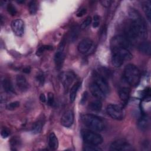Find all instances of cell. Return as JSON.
Listing matches in <instances>:
<instances>
[{"label":"cell","mask_w":151,"mask_h":151,"mask_svg":"<svg viewBox=\"0 0 151 151\" xmlns=\"http://www.w3.org/2000/svg\"><path fill=\"white\" fill-rule=\"evenodd\" d=\"M142 7L143 9V11L146 15V17L149 21L150 20V16H151V12H150V2L149 1H144L142 3Z\"/></svg>","instance_id":"26"},{"label":"cell","mask_w":151,"mask_h":151,"mask_svg":"<svg viewBox=\"0 0 151 151\" xmlns=\"http://www.w3.org/2000/svg\"><path fill=\"white\" fill-rule=\"evenodd\" d=\"M20 105V103L18 101H15L9 103L6 106V109L8 110H14L18 108Z\"/></svg>","instance_id":"30"},{"label":"cell","mask_w":151,"mask_h":151,"mask_svg":"<svg viewBox=\"0 0 151 151\" xmlns=\"http://www.w3.org/2000/svg\"><path fill=\"white\" fill-rule=\"evenodd\" d=\"M10 134V132L9 131L8 129H6V128H4L1 130V135L2 137V138H6L9 136Z\"/></svg>","instance_id":"38"},{"label":"cell","mask_w":151,"mask_h":151,"mask_svg":"<svg viewBox=\"0 0 151 151\" xmlns=\"http://www.w3.org/2000/svg\"><path fill=\"white\" fill-rule=\"evenodd\" d=\"M100 23V17L97 15H95L93 17V27L97 28L99 25Z\"/></svg>","instance_id":"37"},{"label":"cell","mask_w":151,"mask_h":151,"mask_svg":"<svg viewBox=\"0 0 151 151\" xmlns=\"http://www.w3.org/2000/svg\"><path fill=\"white\" fill-rule=\"evenodd\" d=\"M80 28L77 25L71 28L68 35V40L70 42H73L77 40L80 34Z\"/></svg>","instance_id":"19"},{"label":"cell","mask_w":151,"mask_h":151,"mask_svg":"<svg viewBox=\"0 0 151 151\" xmlns=\"http://www.w3.org/2000/svg\"><path fill=\"white\" fill-rule=\"evenodd\" d=\"M52 46L50 45H44L38 48V49L37 50L36 54L37 55H40L42 54L46 50H52Z\"/></svg>","instance_id":"28"},{"label":"cell","mask_w":151,"mask_h":151,"mask_svg":"<svg viewBox=\"0 0 151 151\" xmlns=\"http://www.w3.org/2000/svg\"><path fill=\"white\" fill-rule=\"evenodd\" d=\"M2 86L4 91L8 93H11L14 92V87L11 81L9 78L5 77L2 80Z\"/></svg>","instance_id":"22"},{"label":"cell","mask_w":151,"mask_h":151,"mask_svg":"<svg viewBox=\"0 0 151 151\" xmlns=\"http://www.w3.org/2000/svg\"><path fill=\"white\" fill-rule=\"evenodd\" d=\"M13 32L18 37H22L24 33V22L21 19H16L11 22Z\"/></svg>","instance_id":"11"},{"label":"cell","mask_w":151,"mask_h":151,"mask_svg":"<svg viewBox=\"0 0 151 151\" xmlns=\"http://www.w3.org/2000/svg\"><path fill=\"white\" fill-rule=\"evenodd\" d=\"M106 111L107 114L113 119L122 120L124 117V113L122 108L117 104H109L107 106Z\"/></svg>","instance_id":"7"},{"label":"cell","mask_w":151,"mask_h":151,"mask_svg":"<svg viewBox=\"0 0 151 151\" xmlns=\"http://www.w3.org/2000/svg\"><path fill=\"white\" fill-rule=\"evenodd\" d=\"M124 80L132 86L138 85L140 80V73L138 68L132 64H127L123 71Z\"/></svg>","instance_id":"3"},{"label":"cell","mask_w":151,"mask_h":151,"mask_svg":"<svg viewBox=\"0 0 151 151\" xmlns=\"http://www.w3.org/2000/svg\"><path fill=\"white\" fill-rule=\"evenodd\" d=\"M86 12H87V9H86V8H81V9H80L78 11V12H77V14H76V15H77V17H83L84 15H85V14H86Z\"/></svg>","instance_id":"40"},{"label":"cell","mask_w":151,"mask_h":151,"mask_svg":"<svg viewBox=\"0 0 151 151\" xmlns=\"http://www.w3.org/2000/svg\"><path fill=\"white\" fill-rule=\"evenodd\" d=\"M94 78V83L97 84V86L101 90V91L107 95L109 93V84L106 80V78H104L101 76H100L97 72L95 71L93 75Z\"/></svg>","instance_id":"10"},{"label":"cell","mask_w":151,"mask_h":151,"mask_svg":"<svg viewBox=\"0 0 151 151\" xmlns=\"http://www.w3.org/2000/svg\"><path fill=\"white\" fill-rule=\"evenodd\" d=\"M36 80L41 86H43L45 81V77L41 71H39L36 75Z\"/></svg>","instance_id":"32"},{"label":"cell","mask_w":151,"mask_h":151,"mask_svg":"<svg viewBox=\"0 0 151 151\" xmlns=\"http://www.w3.org/2000/svg\"><path fill=\"white\" fill-rule=\"evenodd\" d=\"M28 9L29 12L31 14H35L38 10V5L37 2L35 1H30L28 4Z\"/></svg>","instance_id":"27"},{"label":"cell","mask_w":151,"mask_h":151,"mask_svg":"<svg viewBox=\"0 0 151 151\" xmlns=\"http://www.w3.org/2000/svg\"><path fill=\"white\" fill-rule=\"evenodd\" d=\"M84 150H87V151H99V150H101V149L99 147L97 146L96 145H93L90 144H87L85 145L83 149Z\"/></svg>","instance_id":"31"},{"label":"cell","mask_w":151,"mask_h":151,"mask_svg":"<svg viewBox=\"0 0 151 151\" xmlns=\"http://www.w3.org/2000/svg\"><path fill=\"white\" fill-rule=\"evenodd\" d=\"M19 140L18 137H13L11 140H10V144H11V146L12 147H17V146L19 145Z\"/></svg>","instance_id":"35"},{"label":"cell","mask_w":151,"mask_h":151,"mask_svg":"<svg viewBox=\"0 0 151 151\" xmlns=\"http://www.w3.org/2000/svg\"><path fill=\"white\" fill-rule=\"evenodd\" d=\"M90 110L94 111H99L102 108V103L100 100H96L91 101L88 106Z\"/></svg>","instance_id":"24"},{"label":"cell","mask_w":151,"mask_h":151,"mask_svg":"<svg viewBox=\"0 0 151 151\" xmlns=\"http://www.w3.org/2000/svg\"><path fill=\"white\" fill-rule=\"evenodd\" d=\"M110 149L113 151H131L133 150L132 146L124 139H118L111 143Z\"/></svg>","instance_id":"8"},{"label":"cell","mask_w":151,"mask_h":151,"mask_svg":"<svg viewBox=\"0 0 151 151\" xmlns=\"http://www.w3.org/2000/svg\"><path fill=\"white\" fill-rule=\"evenodd\" d=\"M76 79V74L72 71L63 72L61 74V81L65 91H67Z\"/></svg>","instance_id":"9"},{"label":"cell","mask_w":151,"mask_h":151,"mask_svg":"<svg viewBox=\"0 0 151 151\" xmlns=\"http://www.w3.org/2000/svg\"><path fill=\"white\" fill-rule=\"evenodd\" d=\"M81 119L84 124L93 131L100 132L104 129L103 120L96 115L84 114L81 115Z\"/></svg>","instance_id":"4"},{"label":"cell","mask_w":151,"mask_h":151,"mask_svg":"<svg viewBox=\"0 0 151 151\" xmlns=\"http://www.w3.org/2000/svg\"><path fill=\"white\" fill-rule=\"evenodd\" d=\"M130 41L126 37L120 35L113 37L110 41L111 49L118 48H125L129 50L130 47Z\"/></svg>","instance_id":"6"},{"label":"cell","mask_w":151,"mask_h":151,"mask_svg":"<svg viewBox=\"0 0 151 151\" xmlns=\"http://www.w3.org/2000/svg\"><path fill=\"white\" fill-rule=\"evenodd\" d=\"M139 50L143 54L150 55L151 52V46L149 41L142 42L138 47Z\"/></svg>","instance_id":"20"},{"label":"cell","mask_w":151,"mask_h":151,"mask_svg":"<svg viewBox=\"0 0 151 151\" xmlns=\"http://www.w3.org/2000/svg\"><path fill=\"white\" fill-rule=\"evenodd\" d=\"M88 93L87 91H84L83 93V95H82V97H81V99L80 100V103L81 104H84L86 102V101L88 99Z\"/></svg>","instance_id":"39"},{"label":"cell","mask_w":151,"mask_h":151,"mask_svg":"<svg viewBox=\"0 0 151 151\" xmlns=\"http://www.w3.org/2000/svg\"><path fill=\"white\" fill-rule=\"evenodd\" d=\"M54 102V94L52 93H48V97H47V104L49 106H52Z\"/></svg>","instance_id":"36"},{"label":"cell","mask_w":151,"mask_h":151,"mask_svg":"<svg viewBox=\"0 0 151 151\" xmlns=\"http://www.w3.org/2000/svg\"><path fill=\"white\" fill-rule=\"evenodd\" d=\"M112 1H101V3L102 4L103 6H104V7H109Z\"/></svg>","instance_id":"41"},{"label":"cell","mask_w":151,"mask_h":151,"mask_svg":"<svg viewBox=\"0 0 151 151\" xmlns=\"http://www.w3.org/2000/svg\"><path fill=\"white\" fill-rule=\"evenodd\" d=\"M130 90L128 87H122L119 91V96L121 100L124 103H127L130 96Z\"/></svg>","instance_id":"21"},{"label":"cell","mask_w":151,"mask_h":151,"mask_svg":"<svg viewBox=\"0 0 151 151\" xmlns=\"http://www.w3.org/2000/svg\"><path fill=\"white\" fill-rule=\"evenodd\" d=\"M81 134L83 140L87 144L97 146L102 143L103 141V137L100 134L91 130H82Z\"/></svg>","instance_id":"5"},{"label":"cell","mask_w":151,"mask_h":151,"mask_svg":"<svg viewBox=\"0 0 151 151\" xmlns=\"http://www.w3.org/2000/svg\"><path fill=\"white\" fill-rule=\"evenodd\" d=\"M92 21V19L91 18V17L88 16L84 20V21L82 22V24L80 25V28L81 29H85L86 28L88 25H90V24L91 23Z\"/></svg>","instance_id":"34"},{"label":"cell","mask_w":151,"mask_h":151,"mask_svg":"<svg viewBox=\"0 0 151 151\" xmlns=\"http://www.w3.org/2000/svg\"><path fill=\"white\" fill-rule=\"evenodd\" d=\"M137 127L141 130H146L149 126V119L146 115L142 116L137 121Z\"/></svg>","instance_id":"17"},{"label":"cell","mask_w":151,"mask_h":151,"mask_svg":"<svg viewBox=\"0 0 151 151\" xmlns=\"http://www.w3.org/2000/svg\"><path fill=\"white\" fill-rule=\"evenodd\" d=\"M42 126H43V120L42 119H40L37 120L33 124L32 126V128H31L32 133L34 134L40 133L42 130Z\"/></svg>","instance_id":"25"},{"label":"cell","mask_w":151,"mask_h":151,"mask_svg":"<svg viewBox=\"0 0 151 151\" xmlns=\"http://www.w3.org/2000/svg\"><path fill=\"white\" fill-rule=\"evenodd\" d=\"M90 91L91 94L98 99H103L106 97V94L101 91V90L94 82L91 83L89 86Z\"/></svg>","instance_id":"16"},{"label":"cell","mask_w":151,"mask_h":151,"mask_svg":"<svg viewBox=\"0 0 151 151\" xmlns=\"http://www.w3.org/2000/svg\"><path fill=\"white\" fill-rule=\"evenodd\" d=\"M74 113L71 110L66 111L61 118V124L65 127H71L74 122Z\"/></svg>","instance_id":"13"},{"label":"cell","mask_w":151,"mask_h":151,"mask_svg":"<svg viewBox=\"0 0 151 151\" xmlns=\"http://www.w3.org/2000/svg\"><path fill=\"white\" fill-rule=\"evenodd\" d=\"M80 85H81V83L80 81H77L71 87L70 89V100L71 103L74 102V101L75 100L77 93L78 91V90Z\"/></svg>","instance_id":"23"},{"label":"cell","mask_w":151,"mask_h":151,"mask_svg":"<svg viewBox=\"0 0 151 151\" xmlns=\"http://www.w3.org/2000/svg\"><path fill=\"white\" fill-rule=\"evenodd\" d=\"M93 41L91 38H86L82 40L78 44V51L81 54L87 53L92 47Z\"/></svg>","instance_id":"12"},{"label":"cell","mask_w":151,"mask_h":151,"mask_svg":"<svg viewBox=\"0 0 151 151\" xmlns=\"http://www.w3.org/2000/svg\"><path fill=\"white\" fill-rule=\"evenodd\" d=\"M16 84L18 89L22 91L25 92L28 89L29 84L26 78L22 75H17L16 77Z\"/></svg>","instance_id":"14"},{"label":"cell","mask_w":151,"mask_h":151,"mask_svg":"<svg viewBox=\"0 0 151 151\" xmlns=\"http://www.w3.org/2000/svg\"><path fill=\"white\" fill-rule=\"evenodd\" d=\"M48 146L52 150H57L58 149V140L53 132H51L48 136Z\"/></svg>","instance_id":"18"},{"label":"cell","mask_w":151,"mask_h":151,"mask_svg":"<svg viewBox=\"0 0 151 151\" xmlns=\"http://www.w3.org/2000/svg\"><path fill=\"white\" fill-rule=\"evenodd\" d=\"M65 59V54L64 52V50H57V51L55 52L54 55V63L57 70H60L63 67L64 61Z\"/></svg>","instance_id":"15"},{"label":"cell","mask_w":151,"mask_h":151,"mask_svg":"<svg viewBox=\"0 0 151 151\" xmlns=\"http://www.w3.org/2000/svg\"><path fill=\"white\" fill-rule=\"evenodd\" d=\"M99 72H97L100 76H101L102 77H103L104 78H106L107 77H109L110 75H111V73H110V71H109V70L106 68H104V67H101L99 69Z\"/></svg>","instance_id":"29"},{"label":"cell","mask_w":151,"mask_h":151,"mask_svg":"<svg viewBox=\"0 0 151 151\" xmlns=\"http://www.w3.org/2000/svg\"><path fill=\"white\" fill-rule=\"evenodd\" d=\"M31 71V68L29 67H27L23 69V72L25 73H29Z\"/></svg>","instance_id":"43"},{"label":"cell","mask_w":151,"mask_h":151,"mask_svg":"<svg viewBox=\"0 0 151 151\" xmlns=\"http://www.w3.org/2000/svg\"><path fill=\"white\" fill-rule=\"evenodd\" d=\"M6 9H7L8 13L12 16L15 15L17 13V11L15 7L12 4H8L7 5Z\"/></svg>","instance_id":"33"},{"label":"cell","mask_w":151,"mask_h":151,"mask_svg":"<svg viewBox=\"0 0 151 151\" xmlns=\"http://www.w3.org/2000/svg\"><path fill=\"white\" fill-rule=\"evenodd\" d=\"M40 100L42 103H44V102L46 101L47 99H46V97H45V96L44 95V94L42 93V94H40Z\"/></svg>","instance_id":"42"},{"label":"cell","mask_w":151,"mask_h":151,"mask_svg":"<svg viewBox=\"0 0 151 151\" xmlns=\"http://www.w3.org/2000/svg\"><path fill=\"white\" fill-rule=\"evenodd\" d=\"M130 23L127 28V38L131 41L139 38L145 39L147 37V27L145 20L140 14L135 9L129 11Z\"/></svg>","instance_id":"1"},{"label":"cell","mask_w":151,"mask_h":151,"mask_svg":"<svg viewBox=\"0 0 151 151\" xmlns=\"http://www.w3.org/2000/svg\"><path fill=\"white\" fill-rule=\"evenodd\" d=\"M111 62L116 67L122 66L125 61L130 60L133 57L129 50L125 48L111 49Z\"/></svg>","instance_id":"2"}]
</instances>
